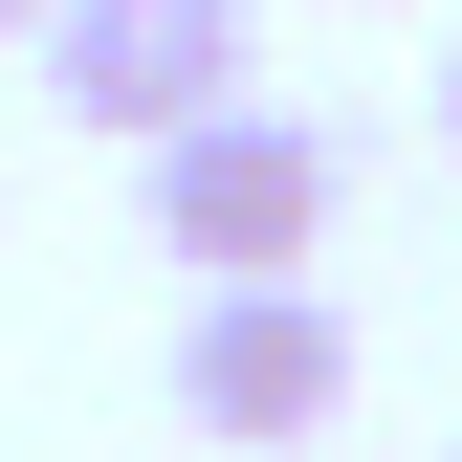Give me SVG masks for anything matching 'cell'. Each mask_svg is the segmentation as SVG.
Masks as SVG:
<instances>
[{
	"mask_svg": "<svg viewBox=\"0 0 462 462\" xmlns=\"http://www.w3.org/2000/svg\"><path fill=\"white\" fill-rule=\"evenodd\" d=\"M330 220H353V133L286 88H220L199 133H154V243H177L199 286H286L330 264Z\"/></svg>",
	"mask_w": 462,
	"mask_h": 462,
	"instance_id": "6da1fadb",
	"label": "cell"
},
{
	"mask_svg": "<svg viewBox=\"0 0 462 462\" xmlns=\"http://www.w3.org/2000/svg\"><path fill=\"white\" fill-rule=\"evenodd\" d=\"M177 419L243 440V462H309L330 419H353V309H330L309 264L286 286H199L177 309Z\"/></svg>",
	"mask_w": 462,
	"mask_h": 462,
	"instance_id": "7a4b0ae2",
	"label": "cell"
},
{
	"mask_svg": "<svg viewBox=\"0 0 462 462\" xmlns=\"http://www.w3.org/2000/svg\"><path fill=\"white\" fill-rule=\"evenodd\" d=\"M44 110L110 154H154V133H199L220 88H264V44H243V0H44Z\"/></svg>",
	"mask_w": 462,
	"mask_h": 462,
	"instance_id": "3957f363",
	"label": "cell"
},
{
	"mask_svg": "<svg viewBox=\"0 0 462 462\" xmlns=\"http://www.w3.org/2000/svg\"><path fill=\"white\" fill-rule=\"evenodd\" d=\"M440 154H462V44H440Z\"/></svg>",
	"mask_w": 462,
	"mask_h": 462,
	"instance_id": "277c9868",
	"label": "cell"
},
{
	"mask_svg": "<svg viewBox=\"0 0 462 462\" xmlns=\"http://www.w3.org/2000/svg\"><path fill=\"white\" fill-rule=\"evenodd\" d=\"M23 23H44V0H0V44H23Z\"/></svg>",
	"mask_w": 462,
	"mask_h": 462,
	"instance_id": "5b68a950",
	"label": "cell"
}]
</instances>
